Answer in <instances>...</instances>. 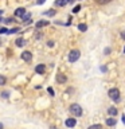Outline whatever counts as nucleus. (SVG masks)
<instances>
[{"label":"nucleus","mask_w":125,"mask_h":129,"mask_svg":"<svg viewBox=\"0 0 125 129\" xmlns=\"http://www.w3.org/2000/svg\"><path fill=\"white\" fill-rule=\"evenodd\" d=\"M108 95L110 97V98L114 101V102H120L121 98H120V90L117 87H112V89H109V91H108Z\"/></svg>","instance_id":"1"},{"label":"nucleus","mask_w":125,"mask_h":129,"mask_svg":"<svg viewBox=\"0 0 125 129\" xmlns=\"http://www.w3.org/2000/svg\"><path fill=\"white\" fill-rule=\"evenodd\" d=\"M69 110H70V113L75 117L82 116V108H81V105H78V104H71L70 108H69Z\"/></svg>","instance_id":"2"},{"label":"nucleus","mask_w":125,"mask_h":129,"mask_svg":"<svg viewBox=\"0 0 125 129\" xmlns=\"http://www.w3.org/2000/svg\"><path fill=\"white\" fill-rule=\"evenodd\" d=\"M79 56H81L79 50H71L70 52H69V62H71V63L77 62V60L79 59Z\"/></svg>","instance_id":"3"},{"label":"nucleus","mask_w":125,"mask_h":129,"mask_svg":"<svg viewBox=\"0 0 125 129\" xmlns=\"http://www.w3.org/2000/svg\"><path fill=\"white\" fill-rule=\"evenodd\" d=\"M22 59L24 60V62H31L32 54H31L30 51H23V52H22Z\"/></svg>","instance_id":"4"},{"label":"nucleus","mask_w":125,"mask_h":129,"mask_svg":"<svg viewBox=\"0 0 125 129\" xmlns=\"http://www.w3.org/2000/svg\"><path fill=\"white\" fill-rule=\"evenodd\" d=\"M65 125H66L67 128H74L77 125V120L75 118H67L66 121H65Z\"/></svg>","instance_id":"5"},{"label":"nucleus","mask_w":125,"mask_h":129,"mask_svg":"<svg viewBox=\"0 0 125 129\" xmlns=\"http://www.w3.org/2000/svg\"><path fill=\"white\" fill-rule=\"evenodd\" d=\"M35 73H38V74H43V73H46V64L40 63L38 66H35Z\"/></svg>","instance_id":"6"},{"label":"nucleus","mask_w":125,"mask_h":129,"mask_svg":"<svg viewBox=\"0 0 125 129\" xmlns=\"http://www.w3.org/2000/svg\"><path fill=\"white\" fill-rule=\"evenodd\" d=\"M56 82H58V83L67 82V75H65V74H56Z\"/></svg>","instance_id":"7"},{"label":"nucleus","mask_w":125,"mask_h":129,"mask_svg":"<svg viewBox=\"0 0 125 129\" xmlns=\"http://www.w3.org/2000/svg\"><path fill=\"white\" fill-rule=\"evenodd\" d=\"M26 8H23V7H20V8H18V10L15 11V16H19V18H22V16L26 14Z\"/></svg>","instance_id":"8"},{"label":"nucleus","mask_w":125,"mask_h":129,"mask_svg":"<svg viewBox=\"0 0 125 129\" xmlns=\"http://www.w3.org/2000/svg\"><path fill=\"white\" fill-rule=\"evenodd\" d=\"M48 23H50V22H47V20H39V22L35 23V27L36 28H42L44 26H48Z\"/></svg>","instance_id":"9"},{"label":"nucleus","mask_w":125,"mask_h":129,"mask_svg":"<svg viewBox=\"0 0 125 129\" xmlns=\"http://www.w3.org/2000/svg\"><path fill=\"white\" fill-rule=\"evenodd\" d=\"M108 113H109V116H112V117H116L117 114H118V110L114 108V106H110L108 109Z\"/></svg>","instance_id":"10"},{"label":"nucleus","mask_w":125,"mask_h":129,"mask_svg":"<svg viewBox=\"0 0 125 129\" xmlns=\"http://www.w3.org/2000/svg\"><path fill=\"white\" fill-rule=\"evenodd\" d=\"M116 124H117V120L113 118V117H109V118L106 120V125H108V126H114Z\"/></svg>","instance_id":"11"},{"label":"nucleus","mask_w":125,"mask_h":129,"mask_svg":"<svg viewBox=\"0 0 125 129\" xmlns=\"http://www.w3.org/2000/svg\"><path fill=\"white\" fill-rule=\"evenodd\" d=\"M15 43H16V46H18V47H23L24 44H26V40H24L23 38H18Z\"/></svg>","instance_id":"12"},{"label":"nucleus","mask_w":125,"mask_h":129,"mask_svg":"<svg viewBox=\"0 0 125 129\" xmlns=\"http://www.w3.org/2000/svg\"><path fill=\"white\" fill-rule=\"evenodd\" d=\"M22 19H23V22H26V23H30L31 22V14H28V12H26L23 16H22Z\"/></svg>","instance_id":"13"},{"label":"nucleus","mask_w":125,"mask_h":129,"mask_svg":"<svg viewBox=\"0 0 125 129\" xmlns=\"http://www.w3.org/2000/svg\"><path fill=\"white\" fill-rule=\"evenodd\" d=\"M66 0H55V6L56 7H65L66 6Z\"/></svg>","instance_id":"14"},{"label":"nucleus","mask_w":125,"mask_h":129,"mask_svg":"<svg viewBox=\"0 0 125 129\" xmlns=\"http://www.w3.org/2000/svg\"><path fill=\"white\" fill-rule=\"evenodd\" d=\"M43 15H46V16H54V15H55V11H54V10L44 11V12H43Z\"/></svg>","instance_id":"15"},{"label":"nucleus","mask_w":125,"mask_h":129,"mask_svg":"<svg viewBox=\"0 0 125 129\" xmlns=\"http://www.w3.org/2000/svg\"><path fill=\"white\" fill-rule=\"evenodd\" d=\"M78 30L79 31H82V32H85V31H86L87 30V26H86V24H78Z\"/></svg>","instance_id":"16"},{"label":"nucleus","mask_w":125,"mask_h":129,"mask_svg":"<svg viewBox=\"0 0 125 129\" xmlns=\"http://www.w3.org/2000/svg\"><path fill=\"white\" fill-rule=\"evenodd\" d=\"M87 129H102V125L101 124H94V125H90Z\"/></svg>","instance_id":"17"},{"label":"nucleus","mask_w":125,"mask_h":129,"mask_svg":"<svg viewBox=\"0 0 125 129\" xmlns=\"http://www.w3.org/2000/svg\"><path fill=\"white\" fill-rule=\"evenodd\" d=\"M6 82H7V78L4 75H0V86H4Z\"/></svg>","instance_id":"18"},{"label":"nucleus","mask_w":125,"mask_h":129,"mask_svg":"<svg viewBox=\"0 0 125 129\" xmlns=\"http://www.w3.org/2000/svg\"><path fill=\"white\" fill-rule=\"evenodd\" d=\"M19 30H20L19 27H15V28H12V30H8V32H7V34H15V32H18Z\"/></svg>","instance_id":"19"},{"label":"nucleus","mask_w":125,"mask_h":129,"mask_svg":"<svg viewBox=\"0 0 125 129\" xmlns=\"http://www.w3.org/2000/svg\"><path fill=\"white\" fill-rule=\"evenodd\" d=\"M81 10V6L78 4V6H75L74 8H73V14H78V11Z\"/></svg>","instance_id":"20"},{"label":"nucleus","mask_w":125,"mask_h":129,"mask_svg":"<svg viewBox=\"0 0 125 129\" xmlns=\"http://www.w3.org/2000/svg\"><path fill=\"white\" fill-rule=\"evenodd\" d=\"M98 4H106V3H109V2H112V0H96Z\"/></svg>","instance_id":"21"},{"label":"nucleus","mask_w":125,"mask_h":129,"mask_svg":"<svg viewBox=\"0 0 125 129\" xmlns=\"http://www.w3.org/2000/svg\"><path fill=\"white\" fill-rule=\"evenodd\" d=\"M8 95H10V91H2V97H3V98H8Z\"/></svg>","instance_id":"22"},{"label":"nucleus","mask_w":125,"mask_h":129,"mask_svg":"<svg viewBox=\"0 0 125 129\" xmlns=\"http://www.w3.org/2000/svg\"><path fill=\"white\" fill-rule=\"evenodd\" d=\"M7 32H8V30H7L6 27H2V28H0V34H7Z\"/></svg>","instance_id":"23"},{"label":"nucleus","mask_w":125,"mask_h":129,"mask_svg":"<svg viewBox=\"0 0 125 129\" xmlns=\"http://www.w3.org/2000/svg\"><path fill=\"white\" fill-rule=\"evenodd\" d=\"M112 50H110V47H106V48H105V51H104V54L105 55H109V52H110Z\"/></svg>","instance_id":"24"},{"label":"nucleus","mask_w":125,"mask_h":129,"mask_svg":"<svg viewBox=\"0 0 125 129\" xmlns=\"http://www.w3.org/2000/svg\"><path fill=\"white\" fill-rule=\"evenodd\" d=\"M47 46H48V47H52V46H54V40H48V42H47Z\"/></svg>","instance_id":"25"},{"label":"nucleus","mask_w":125,"mask_h":129,"mask_svg":"<svg viewBox=\"0 0 125 129\" xmlns=\"http://www.w3.org/2000/svg\"><path fill=\"white\" fill-rule=\"evenodd\" d=\"M44 2H46V0H36V3H38V4H43Z\"/></svg>","instance_id":"26"},{"label":"nucleus","mask_w":125,"mask_h":129,"mask_svg":"<svg viewBox=\"0 0 125 129\" xmlns=\"http://www.w3.org/2000/svg\"><path fill=\"white\" fill-rule=\"evenodd\" d=\"M48 93H50L51 95H54V90H52V89H48Z\"/></svg>","instance_id":"27"},{"label":"nucleus","mask_w":125,"mask_h":129,"mask_svg":"<svg viewBox=\"0 0 125 129\" xmlns=\"http://www.w3.org/2000/svg\"><path fill=\"white\" fill-rule=\"evenodd\" d=\"M101 71H104V73L106 71V66H102V67H101Z\"/></svg>","instance_id":"28"},{"label":"nucleus","mask_w":125,"mask_h":129,"mask_svg":"<svg viewBox=\"0 0 125 129\" xmlns=\"http://www.w3.org/2000/svg\"><path fill=\"white\" fill-rule=\"evenodd\" d=\"M121 38H122V39H125V31H122V32H121Z\"/></svg>","instance_id":"29"},{"label":"nucleus","mask_w":125,"mask_h":129,"mask_svg":"<svg viewBox=\"0 0 125 129\" xmlns=\"http://www.w3.org/2000/svg\"><path fill=\"white\" fill-rule=\"evenodd\" d=\"M0 129H4V125H3L2 122H0Z\"/></svg>","instance_id":"30"},{"label":"nucleus","mask_w":125,"mask_h":129,"mask_svg":"<svg viewBox=\"0 0 125 129\" xmlns=\"http://www.w3.org/2000/svg\"><path fill=\"white\" fill-rule=\"evenodd\" d=\"M67 3H74V0H66Z\"/></svg>","instance_id":"31"},{"label":"nucleus","mask_w":125,"mask_h":129,"mask_svg":"<svg viewBox=\"0 0 125 129\" xmlns=\"http://www.w3.org/2000/svg\"><path fill=\"white\" fill-rule=\"evenodd\" d=\"M2 15H3V11H2V10H0V16H2Z\"/></svg>","instance_id":"32"},{"label":"nucleus","mask_w":125,"mask_h":129,"mask_svg":"<svg viewBox=\"0 0 125 129\" xmlns=\"http://www.w3.org/2000/svg\"><path fill=\"white\" fill-rule=\"evenodd\" d=\"M124 52H125V47H124Z\"/></svg>","instance_id":"33"}]
</instances>
